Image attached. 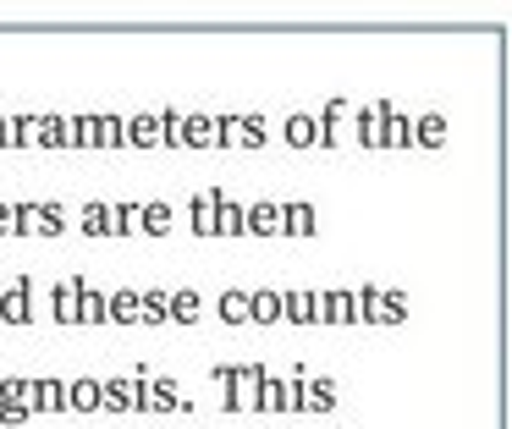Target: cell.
Wrapping results in <instances>:
<instances>
[{
    "label": "cell",
    "instance_id": "6da1fadb",
    "mask_svg": "<svg viewBox=\"0 0 512 429\" xmlns=\"http://www.w3.org/2000/svg\"><path fill=\"white\" fill-rule=\"evenodd\" d=\"M67 132H72V149H127L122 138V116L116 110H83V116H67Z\"/></svg>",
    "mask_w": 512,
    "mask_h": 429
},
{
    "label": "cell",
    "instance_id": "7a4b0ae2",
    "mask_svg": "<svg viewBox=\"0 0 512 429\" xmlns=\"http://www.w3.org/2000/svg\"><path fill=\"white\" fill-rule=\"evenodd\" d=\"M0 325H6V330H28V325H34V275H28V270L0 292Z\"/></svg>",
    "mask_w": 512,
    "mask_h": 429
},
{
    "label": "cell",
    "instance_id": "3957f363",
    "mask_svg": "<svg viewBox=\"0 0 512 429\" xmlns=\"http://www.w3.org/2000/svg\"><path fill=\"white\" fill-rule=\"evenodd\" d=\"M28 413L34 418L67 413V380H61V374H39V380H28Z\"/></svg>",
    "mask_w": 512,
    "mask_h": 429
},
{
    "label": "cell",
    "instance_id": "277c9868",
    "mask_svg": "<svg viewBox=\"0 0 512 429\" xmlns=\"http://www.w3.org/2000/svg\"><path fill=\"white\" fill-rule=\"evenodd\" d=\"M83 286H89V275H61V281L50 286V319H56V325H78Z\"/></svg>",
    "mask_w": 512,
    "mask_h": 429
},
{
    "label": "cell",
    "instance_id": "5b68a950",
    "mask_svg": "<svg viewBox=\"0 0 512 429\" xmlns=\"http://www.w3.org/2000/svg\"><path fill=\"white\" fill-rule=\"evenodd\" d=\"M28 380L23 374H6V380H0V424L6 429H17V424H28Z\"/></svg>",
    "mask_w": 512,
    "mask_h": 429
},
{
    "label": "cell",
    "instance_id": "8992f818",
    "mask_svg": "<svg viewBox=\"0 0 512 429\" xmlns=\"http://www.w3.org/2000/svg\"><path fill=\"white\" fill-rule=\"evenodd\" d=\"M320 325L325 330H353V286H331V292H320Z\"/></svg>",
    "mask_w": 512,
    "mask_h": 429
},
{
    "label": "cell",
    "instance_id": "52a82bcc",
    "mask_svg": "<svg viewBox=\"0 0 512 429\" xmlns=\"http://www.w3.org/2000/svg\"><path fill=\"white\" fill-rule=\"evenodd\" d=\"M342 407V385L331 374H303V413H336Z\"/></svg>",
    "mask_w": 512,
    "mask_h": 429
},
{
    "label": "cell",
    "instance_id": "ba28073f",
    "mask_svg": "<svg viewBox=\"0 0 512 429\" xmlns=\"http://www.w3.org/2000/svg\"><path fill=\"white\" fill-rule=\"evenodd\" d=\"M177 149H215V116H204V110H182Z\"/></svg>",
    "mask_w": 512,
    "mask_h": 429
},
{
    "label": "cell",
    "instance_id": "9c48e42d",
    "mask_svg": "<svg viewBox=\"0 0 512 429\" xmlns=\"http://www.w3.org/2000/svg\"><path fill=\"white\" fill-rule=\"evenodd\" d=\"M243 237H281V204L276 198L243 204Z\"/></svg>",
    "mask_w": 512,
    "mask_h": 429
},
{
    "label": "cell",
    "instance_id": "30bf717a",
    "mask_svg": "<svg viewBox=\"0 0 512 429\" xmlns=\"http://www.w3.org/2000/svg\"><path fill=\"white\" fill-rule=\"evenodd\" d=\"M199 319H204V297L193 292V286H177V292H166V325L193 330Z\"/></svg>",
    "mask_w": 512,
    "mask_h": 429
},
{
    "label": "cell",
    "instance_id": "8fae6325",
    "mask_svg": "<svg viewBox=\"0 0 512 429\" xmlns=\"http://www.w3.org/2000/svg\"><path fill=\"white\" fill-rule=\"evenodd\" d=\"M314 231H320V215H314V204H303V198H292V204H281V237H292V242H309Z\"/></svg>",
    "mask_w": 512,
    "mask_h": 429
},
{
    "label": "cell",
    "instance_id": "7c38bea8",
    "mask_svg": "<svg viewBox=\"0 0 512 429\" xmlns=\"http://www.w3.org/2000/svg\"><path fill=\"white\" fill-rule=\"evenodd\" d=\"M34 149H45V154H61V149H72V132H67V116H61V110H39Z\"/></svg>",
    "mask_w": 512,
    "mask_h": 429
},
{
    "label": "cell",
    "instance_id": "4fadbf2b",
    "mask_svg": "<svg viewBox=\"0 0 512 429\" xmlns=\"http://www.w3.org/2000/svg\"><path fill=\"white\" fill-rule=\"evenodd\" d=\"M221 193H226V187H204V193L188 198V226H193V237H215V204H221Z\"/></svg>",
    "mask_w": 512,
    "mask_h": 429
},
{
    "label": "cell",
    "instance_id": "5bb4252c",
    "mask_svg": "<svg viewBox=\"0 0 512 429\" xmlns=\"http://www.w3.org/2000/svg\"><path fill=\"white\" fill-rule=\"evenodd\" d=\"M171 226H177V209L160 204V198H149V204H138L133 215V231H144V237H171Z\"/></svg>",
    "mask_w": 512,
    "mask_h": 429
},
{
    "label": "cell",
    "instance_id": "9a60e30c",
    "mask_svg": "<svg viewBox=\"0 0 512 429\" xmlns=\"http://www.w3.org/2000/svg\"><path fill=\"white\" fill-rule=\"evenodd\" d=\"M391 99H375V105H353V127H358V149L375 154V138H380V121H386Z\"/></svg>",
    "mask_w": 512,
    "mask_h": 429
},
{
    "label": "cell",
    "instance_id": "2e32d148",
    "mask_svg": "<svg viewBox=\"0 0 512 429\" xmlns=\"http://www.w3.org/2000/svg\"><path fill=\"white\" fill-rule=\"evenodd\" d=\"M281 319L287 325H320V292H281Z\"/></svg>",
    "mask_w": 512,
    "mask_h": 429
},
{
    "label": "cell",
    "instance_id": "e0dca14e",
    "mask_svg": "<svg viewBox=\"0 0 512 429\" xmlns=\"http://www.w3.org/2000/svg\"><path fill=\"white\" fill-rule=\"evenodd\" d=\"M375 149H413V116H402V110L391 105V110H386V121H380Z\"/></svg>",
    "mask_w": 512,
    "mask_h": 429
},
{
    "label": "cell",
    "instance_id": "ac0fdd59",
    "mask_svg": "<svg viewBox=\"0 0 512 429\" xmlns=\"http://www.w3.org/2000/svg\"><path fill=\"white\" fill-rule=\"evenodd\" d=\"M221 380V413H243V363H215Z\"/></svg>",
    "mask_w": 512,
    "mask_h": 429
},
{
    "label": "cell",
    "instance_id": "d6986e66",
    "mask_svg": "<svg viewBox=\"0 0 512 429\" xmlns=\"http://www.w3.org/2000/svg\"><path fill=\"white\" fill-rule=\"evenodd\" d=\"M182 402H188V396L177 391L171 374H149V413H182Z\"/></svg>",
    "mask_w": 512,
    "mask_h": 429
},
{
    "label": "cell",
    "instance_id": "ffe728a7",
    "mask_svg": "<svg viewBox=\"0 0 512 429\" xmlns=\"http://www.w3.org/2000/svg\"><path fill=\"white\" fill-rule=\"evenodd\" d=\"M105 325H138V286L105 292Z\"/></svg>",
    "mask_w": 512,
    "mask_h": 429
},
{
    "label": "cell",
    "instance_id": "44dd1931",
    "mask_svg": "<svg viewBox=\"0 0 512 429\" xmlns=\"http://www.w3.org/2000/svg\"><path fill=\"white\" fill-rule=\"evenodd\" d=\"M67 413H100V380L94 374L67 380Z\"/></svg>",
    "mask_w": 512,
    "mask_h": 429
},
{
    "label": "cell",
    "instance_id": "7402d4cb",
    "mask_svg": "<svg viewBox=\"0 0 512 429\" xmlns=\"http://www.w3.org/2000/svg\"><path fill=\"white\" fill-rule=\"evenodd\" d=\"M441 143H446V116L441 110H424L413 121V149H441Z\"/></svg>",
    "mask_w": 512,
    "mask_h": 429
},
{
    "label": "cell",
    "instance_id": "603a6c76",
    "mask_svg": "<svg viewBox=\"0 0 512 429\" xmlns=\"http://www.w3.org/2000/svg\"><path fill=\"white\" fill-rule=\"evenodd\" d=\"M276 319H281V292H270V286L248 292V325H276Z\"/></svg>",
    "mask_w": 512,
    "mask_h": 429
},
{
    "label": "cell",
    "instance_id": "cb8c5ba5",
    "mask_svg": "<svg viewBox=\"0 0 512 429\" xmlns=\"http://www.w3.org/2000/svg\"><path fill=\"white\" fill-rule=\"evenodd\" d=\"M34 237H67V215L50 198H34Z\"/></svg>",
    "mask_w": 512,
    "mask_h": 429
},
{
    "label": "cell",
    "instance_id": "d4e9b609",
    "mask_svg": "<svg viewBox=\"0 0 512 429\" xmlns=\"http://www.w3.org/2000/svg\"><path fill=\"white\" fill-rule=\"evenodd\" d=\"M287 149H298V154H309V149H320V127H314V116H287Z\"/></svg>",
    "mask_w": 512,
    "mask_h": 429
},
{
    "label": "cell",
    "instance_id": "484cf974",
    "mask_svg": "<svg viewBox=\"0 0 512 429\" xmlns=\"http://www.w3.org/2000/svg\"><path fill=\"white\" fill-rule=\"evenodd\" d=\"M353 319H358L364 330H375V319H380V286H375V281L353 286Z\"/></svg>",
    "mask_w": 512,
    "mask_h": 429
},
{
    "label": "cell",
    "instance_id": "4316f807",
    "mask_svg": "<svg viewBox=\"0 0 512 429\" xmlns=\"http://www.w3.org/2000/svg\"><path fill=\"white\" fill-rule=\"evenodd\" d=\"M215 237H243V204L232 193H221V204H215Z\"/></svg>",
    "mask_w": 512,
    "mask_h": 429
},
{
    "label": "cell",
    "instance_id": "83f0119b",
    "mask_svg": "<svg viewBox=\"0 0 512 429\" xmlns=\"http://www.w3.org/2000/svg\"><path fill=\"white\" fill-rule=\"evenodd\" d=\"M402 319H408V292H397V286H380V319H375V330L402 325Z\"/></svg>",
    "mask_w": 512,
    "mask_h": 429
},
{
    "label": "cell",
    "instance_id": "f1b7e54d",
    "mask_svg": "<svg viewBox=\"0 0 512 429\" xmlns=\"http://www.w3.org/2000/svg\"><path fill=\"white\" fill-rule=\"evenodd\" d=\"M83 237H111V204L105 198H94V204H83V220H78Z\"/></svg>",
    "mask_w": 512,
    "mask_h": 429
},
{
    "label": "cell",
    "instance_id": "f546056e",
    "mask_svg": "<svg viewBox=\"0 0 512 429\" xmlns=\"http://www.w3.org/2000/svg\"><path fill=\"white\" fill-rule=\"evenodd\" d=\"M237 143H243V149H265V143H270V127H265V116H254V110H243V116H237Z\"/></svg>",
    "mask_w": 512,
    "mask_h": 429
},
{
    "label": "cell",
    "instance_id": "4dcf8cb0",
    "mask_svg": "<svg viewBox=\"0 0 512 429\" xmlns=\"http://www.w3.org/2000/svg\"><path fill=\"white\" fill-rule=\"evenodd\" d=\"M215 314H221L226 325H248V292L243 286H226L221 303H215Z\"/></svg>",
    "mask_w": 512,
    "mask_h": 429
},
{
    "label": "cell",
    "instance_id": "1f68e13d",
    "mask_svg": "<svg viewBox=\"0 0 512 429\" xmlns=\"http://www.w3.org/2000/svg\"><path fill=\"white\" fill-rule=\"evenodd\" d=\"M39 116H6V149H34Z\"/></svg>",
    "mask_w": 512,
    "mask_h": 429
},
{
    "label": "cell",
    "instance_id": "d6a6232c",
    "mask_svg": "<svg viewBox=\"0 0 512 429\" xmlns=\"http://www.w3.org/2000/svg\"><path fill=\"white\" fill-rule=\"evenodd\" d=\"M138 325H166V292H155V286L138 292Z\"/></svg>",
    "mask_w": 512,
    "mask_h": 429
},
{
    "label": "cell",
    "instance_id": "836d02e7",
    "mask_svg": "<svg viewBox=\"0 0 512 429\" xmlns=\"http://www.w3.org/2000/svg\"><path fill=\"white\" fill-rule=\"evenodd\" d=\"M78 325H105V292L83 286V297H78Z\"/></svg>",
    "mask_w": 512,
    "mask_h": 429
},
{
    "label": "cell",
    "instance_id": "e575fe53",
    "mask_svg": "<svg viewBox=\"0 0 512 429\" xmlns=\"http://www.w3.org/2000/svg\"><path fill=\"white\" fill-rule=\"evenodd\" d=\"M215 149H237V110H226V116H215Z\"/></svg>",
    "mask_w": 512,
    "mask_h": 429
},
{
    "label": "cell",
    "instance_id": "d590c367",
    "mask_svg": "<svg viewBox=\"0 0 512 429\" xmlns=\"http://www.w3.org/2000/svg\"><path fill=\"white\" fill-rule=\"evenodd\" d=\"M133 215L138 204H111V237H133Z\"/></svg>",
    "mask_w": 512,
    "mask_h": 429
},
{
    "label": "cell",
    "instance_id": "8d00e7d4",
    "mask_svg": "<svg viewBox=\"0 0 512 429\" xmlns=\"http://www.w3.org/2000/svg\"><path fill=\"white\" fill-rule=\"evenodd\" d=\"M155 121H160V149H177V121H182V110H155Z\"/></svg>",
    "mask_w": 512,
    "mask_h": 429
},
{
    "label": "cell",
    "instance_id": "74e56055",
    "mask_svg": "<svg viewBox=\"0 0 512 429\" xmlns=\"http://www.w3.org/2000/svg\"><path fill=\"white\" fill-rule=\"evenodd\" d=\"M149 374H155V369H138L133 374V413L138 418H149Z\"/></svg>",
    "mask_w": 512,
    "mask_h": 429
},
{
    "label": "cell",
    "instance_id": "f35d334b",
    "mask_svg": "<svg viewBox=\"0 0 512 429\" xmlns=\"http://www.w3.org/2000/svg\"><path fill=\"white\" fill-rule=\"evenodd\" d=\"M12 209H17V237H34V204L23 198V204H12Z\"/></svg>",
    "mask_w": 512,
    "mask_h": 429
},
{
    "label": "cell",
    "instance_id": "ab89813d",
    "mask_svg": "<svg viewBox=\"0 0 512 429\" xmlns=\"http://www.w3.org/2000/svg\"><path fill=\"white\" fill-rule=\"evenodd\" d=\"M0 237H17V209L0 198Z\"/></svg>",
    "mask_w": 512,
    "mask_h": 429
},
{
    "label": "cell",
    "instance_id": "60d3db41",
    "mask_svg": "<svg viewBox=\"0 0 512 429\" xmlns=\"http://www.w3.org/2000/svg\"><path fill=\"white\" fill-rule=\"evenodd\" d=\"M0 149H6V116H0Z\"/></svg>",
    "mask_w": 512,
    "mask_h": 429
}]
</instances>
